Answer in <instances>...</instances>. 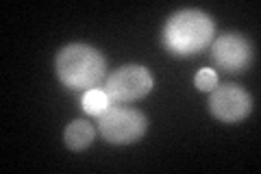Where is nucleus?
Wrapping results in <instances>:
<instances>
[{
    "label": "nucleus",
    "mask_w": 261,
    "mask_h": 174,
    "mask_svg": "<svg viewBox=\"0 0 261 174\" xmlns=\"http://www.w3.org/2000/svg\"><path fill=\"white\" fill-rule=\"evenodd\" d=\"M96 124H98L100 137L113 146L135 144L148 131V118L142 111L133 109V107L113 105V103L107 111L98 115Z\"/></svg>",
    "instance_id": "obj_3"
},
{
    "label": "nucleus",
    "mask_w": 261,
    "mask_h": 174,
    "mask_svg": "<svg viewBox=\"0 0 261 174\" xmlns=\"http://www.w3.org/2000/svg\"><path fill=\"white\" fill-rule=\"evenodd\" d=\"M216 24L205 11L183 9L170 15L161 33L163 46L174 57H192L214 44Z\"/></svg>",
    "instance_id": "obj_2"
},
{
    "label": "nucleus",
    "mask_w": 261,
    "mask_h": 174,
    "mask_svg": "<svg viewBox=\"0 0 261 174\" xmlns=\"http://www.w3.org/2000/svg\"><path fill=\"white\" fill-rule=\"evenodd\" d=\"M102 92L111 103H135L152 92V74L144 65H122L105 79Z\"/></svg>",
    "instance_id": "obj_4"
},
{
    "label": "nucleus",
    "mask_w": 261,
    "mask_h": 174,
    "mask_svg": "<svg viewBox=\"0 0 261 174\" xmlns=\"http://www.w3.org/2000/svg\"><path fill=\"white\" fill-rule=\"evenodd\" d=\"M96 139V127L87 120H74L70 122L63 131V142L70 151H85L87 146H92V142Z\"/></svg>",
    "instance_id": "obj_7"
},
{
    "label": "nucleus",
    "mask_w": 261,
    "mask_h": 174,
    "mask_svg": "<svg viewBox=\"0 0 261 174\" xmlns=\"http://www.w3.org/2000/svg\"><path fill=\"white\" fill-rule=\"evenodd\" d=\"M83 109H85V113H89V115H100L102 111H107L109 107H111V101H109V96L102 92L100 87H96V89H87V92L83 94Z\"/></svg>",
    "instance_id": "obj_8"
},
{
    "label": "nucleus",
    "mask_w": 261,
    "mask_h": 174,
    "mask_svg": "<svg viewBox=\"0 0 261 174\" xmlns=\"http://www.w3.org/2000/svg\"><path fill=\"white\" fill-rule=\"evenodd\" d=\"M196 89H200V92H211L216 85H218V74L209 68H202L198 74H196Z\"/></svg>",
    "instance_id": "obj_9"
},
{
    "label": "nucleus",
    "mask_w": 261,
    "mask_h": 174,
    "mask_svg": "<svg viewBox=\"0 0 261 174\" xmlns=\"http://www.w3.org/2000/svg\"><path fill=\"white\" fill-rule=\"evenodd\" d=\"M209 111L216 120L224 124L242 122L252 111V96L235 83L216 85L209 96Z\"/></svg>",
    "instance_id": "obj_5"
},
{
    "label": "nucleus",
    "mask_w": 261,
    "mask_h": 174,
    "mask_svg": "<svg viewBox=\"0 0 261 174\" xmlns=\"http://www.w3.org/2000/svg\"><path fill=\"white\" fill-rule=\"evenodd\" d=\"M211 59L228 74L244 72L252 63V44L240 33H226L211 44Z\"/></svg>",
    "instance_id": "obj_6"
},
{
    "label": "nucleus",
    "mask_w": 261,
    "mask_h": 174,
    "mask_svg": "<svg viewBox=\"0 0 261 174\" xmlns=\"http://www.w3.org/2000/svg\"><path fill=\"white\" fill-rule=\"evenodd\" d=\"M57 79L68 89H96L107 79V61L100 51L87 44H68L55 57Z\"/></svg>",
    "instance_id": "obj_1"
}]
</instances>
